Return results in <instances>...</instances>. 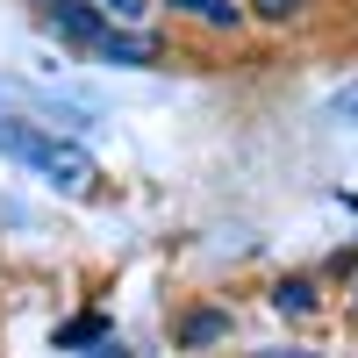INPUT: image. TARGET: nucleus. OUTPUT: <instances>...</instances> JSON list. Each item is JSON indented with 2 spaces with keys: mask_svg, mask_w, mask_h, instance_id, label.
Wrapping results in <instances>:
<instances>
[{
  "mask_svg": "<svg viewBox=\"0 0 358 358\" xmlns=\"http://www.w3.org/2000/svg\"><path fill=\"white\" fill-rule=\"evenodd\" d=\"M43 22H50V36H65L79 50H101V36H108V15L94 0H43Z\"/></svg>",
  "mask_w": 358,
  "mask_h": 358,
  "instance_id": "obj_2",
  "label": "nucleus"
},
{
  "mask_svg": "<svg viewBox=\"0 0 358 358\" xmlns=\"http://www.w3.org/2000/svg\"><path fill=\"white\" fill-rule=\"evenodd\" d=\"M273 308L280 315H315V280H280L273 287Z\"/></svg>",
  "mask_w": 358,
  "mask_h": 358,
  "instance_id": "obj_6",
  "label": "nucleus"
},
{
  "mask_svg": "<svg viewBox=\"0 0 358 358\" xmlns=\"http://www.w3.org/2000/svg\"><path fill=\"white\" fill-rule=\"evenodd\" d=\"M94 57H101V65H158V36H136V29H108Z\"/></svg>",
  "mask_w": 358,
  "mask_h": 358,
  "instance_id": "obj_3",
  "label": "nucleus"
},
{
  "mask_svg": "<svg viewBox=\"0 0 358 358\" xmlns=\"http://www.w3.org/2000/svg\"><path fill=\"white\" fill-rule=\"evenodd\" d=\"M0 158L43 172L50 187H65V194H94V187H101V165L86 158L72 136H57V129H43V122H22V115H0Z\"/></svg>",
  "mask_w": 358,
  "mask_h": 358,
  "instance_id": "obj_1",
  "label": "nucleus"
},
{
  "mask_svg": "<svg viewBox=\"0 0 358 358\" xmlns=\"http://www.w3.org/2000/svg\"><path fill=\"white\" fill-rule=\"evenodd\" d=\"M337 115H351V122H358V86H351V94H337Z\"/></svg>",
  "mask_w": 358,
  "mask_h": 358,
  "instance_id": "obj_10",
  "label": "nucleus"
},
{
  "mask_svg": "<svg viewBox=\"0 0 358 358\" xmlns=\"http://www.w3.org/2000/svg\"><path fill=\"white\" fill-rule=\"evenodd\" d=\"M101 15H115V22H136V15H143V0H101Z\"/></svg>",
  "mask_w": 358,
  "mask_h": 358,
  "instance_id": "obj_9",
  "label": "nucleus"
},
{
  "mask_svg": "<svg viewBox=\"0 0 358 358\" xmlns=\"http://www.w3.org/2000/svg\"><path fill=\"white\" fill-rule=\"evenodd\" d=\"M94 358H129V351H122V344H115V337H108V344H101V351H94Z\"/></svg>",
  "mask_w": 358,
  "mask_h": 358,
  "instance_id": "obj_11",
  "label": "nucleus"
},
{
  "mask_svg": "<svg viewBox=\"0 0 358 358\" xmlns=\"http://www.w3.org/2000/svg\"><path fill=\"white\" fill-rule=\"evenodd\" d=\"M79 344H108V315H79L57 330V351H79Z\"/></svg>",
  "mask_w": 358,
  "mask_h": 358,
  "instance_id": "obj_7",
  "label": "nucleus"
},
{
  "mask_svg": "<svg viewBox=\"0 0 358 358\" xmlns=\"http://www.w3.org/2000/svg\"><path fill=\"white\" fill-rule=\"evenodd\" d=\"M315 8V0H244V15H258V22H301Z\"/></svg>",
  "mask_w": 358,
  "mask_h": 358,
  "instance_id": "obj_8",
  "label": "nucleus"
},
{
  "mask_svg": "<svg viewBox=\"0 0 358 358\" xmlns=\"http://www.w3.org/2000/svg\"><path fill=\"white\" fill-rule=\"evenodd\" d=\"M258 358H315V351H258Z\"/></svg>",
  "mask_w": 358,
  "mask_h": 358,
  "instance_id": "obj_12",
  "label": "nucleus"
},
{
  "mask_svg": "<svg viewBox=\"0 0 358 358\" xmlns=\"http://www.w3.org/2000/svg\"><path fill=\"white\" fill-rule=\"evenodd\" d=\"M229 337V315L222 308H194L187 322H179V344H187V351H208V344H222Z\"/></svg>",
  "mask_w": 358,
  "mask_h": 358,
  "instance_id": "obj_5",
  "label": "nucleus"
},
{
  "mask_svg": "<svg viewBox=\"0 0 358 358\" xmlns=\"http://www.w3.org/2000/svg\"><path fill=\"white\" fill-rule=\"evenodd\" d=\"M172 15H187V22H201V29H236L244 22V8L236 0H165Z\"/></svg>",
  "mask_w": 358,
  "mask_h": 358,
  "instance_id": "obj_4",
  "label": "nucleus"
}]
</instances>
